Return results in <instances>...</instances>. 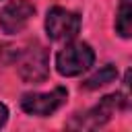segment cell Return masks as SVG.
I'll use <instances>...</instances> for the list:
<instances>
[{"label": "cell", "mask_w": 132, "mask_h": 132, "mask_svg": "<svg viewBox=\"0 0 132 132\" xmlns=\"http://www.w3.org/2000/svg\"><path fill=\"white\" fill-rule=\"evenodd\" d=\"M80 31V16L62 6H54L45 14V33L52 41H70Z\"/></svg>", "instance_id": "cell-3"}, {"label": "cell", "mask_w": 132, "mask_h": 132, "mask_svg": "<svg viewBox=\"0 0 132 132\" xmlns=\"http://www.w3.org/2000/svg\"><path fill=\"white\" fill-rule=\"evenodd\" d=\"M95 62V52L89 43L76 41L68 43L56 54V70L62 76H78L85 70H89Z\"/></svg>", "instance_id": "cell-1"}, {"label": "cell", "mask_w": 132, "mask_h": 132, "mask_svg": "<svg viewBox=\"0 0 132 132\" xmlns=\"http://www.w3.org/2000/svg\"><path fill=\"white\" fill-rule=\"evenodd\" d=\"M6 120H8V107L4 103H0V128L6 124Z\"/></svg>", "instance_id": "cell-9"}, {"label": "cell", "mask_w": 132, "mask_h": 132, "mask_svg": "<svg viewBox=\"0 0 132 132\" xmlns=\"http://www.w3.org/2000/svg\"><path fill=\"white\" fill-rule=\"evenodd\" d=\"M35 14V6L29 0H10L0 8V29L6 35L21 33Z\"/></svg>", "instance_id": "cell-6"}, {"label": "cell", "mask_w": 132, "mask_h": 132, "mask_svg": "<svg viewBox=\"0 0 132 132\" xmlns=\"http://www.w3.org/2000/svg\"><path fill=\"white\" fill-rule=\"evenodd\" d=\"M126 107V97L122 93H113V95H105L95 107H91L87 113L78 116L76 120L70 122V128H85V130H95L101 128L103 124H107L111 120V116L120 109Z\"/></svg>", "instance_id": "cell-2"}, {"label": "cell", "mask_w": 132, "mask_h": 132, "mask_svg": "<svg viewBox=\"0 0 132 132\" xmlns=\"http://www.w3.org/2000/svg\"><path fill=\"white\" fill-rule=\"evenodd\" d=\"M68 97V91L64 87H56L50 93H25L21 99V107L29 116H52Z\"/></svg>", "instance_id": "cell-5"}, {"label": "cell", "mask_w": 132, "mask_h": 132, "mask_svg": "<svg viewBox=\"0 0 132 132\" xmlns=\"http://www.w3.org/2000/svg\"><path fill=\"white\" fill-rule=\"evenodd\" d=\"M16 66H19V76L25 82H31V85L43 82L50 74V58H47L45 47L35 45V47L21 52Z\"/></svg>", "instance_id": "cell-4"}, {"label": "cell", "mask_w": 132, "mask_h": 132, "mask_svg": "<svg viewBox=\"0 0 132 132\" xmlns=\"http://www.w3.org/2000/svg\"><path fill=\"white\" fill-rule=\"evenodd\" d=\"M116 31L124 39L132 35V0H120L118 16H116Z\"/></svg>", "instance_id": "cell-8"}, {"label": "cell", "mask_w": 132, "mask_h": 132, "mask_svg": "<svg viewBox=\"0 0 132 132\" xmlns=\"http://www.w3.org/2000/svg\"><path fill=\"white\" fill-rule=\"evenodd\" d=\"M116 78H118L116 66H113V64H105V66H101L95 74H91V76L80 85V89H85V91H95V89H99V87H105V85L113 82Z\"/></svg>", "instance_id": "cell-7"}]
</instances>
